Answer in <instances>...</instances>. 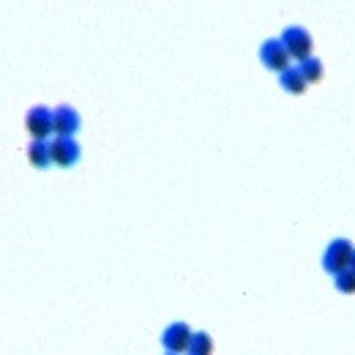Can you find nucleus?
Returning <instances> with one entry per match:
<instances>
[{"instance_id":"1","label":"nucleus","mask_w":355,"mask_h":355,"mask_svg":"<svg viewBox=\"0 0 355 355\" xmlns=\"http://www.w3.org/2000/svg\"><path fill=\"white\" fill-rule=\"evenodd\" d=\"M353 254H355L353 243L345 241V238H339V241H334V243L328 246V252H325V257H323V265H325V271H331V274L336 276V274H342V271L350 268Z\"/></svg>"},{"instance_id":"2","label":"nucleus","mask_w":355,"mask_h":355,"mask_svg":"<svg viewBox=\"0 0 355 355\" xmlns=\"http://www.w3.org/2000/svg\"><path fill=\"white\" fill-rule=\"evenodd\" d=\"M282 44L287 50V55L301 61V63L312 58V39H309V33L303 28H287L282 36Z\"/></svg>"},{"instance_id":"3","label":"nucleus","mask_w":355,"mask_h":355,"mask_svg":"<svg viewBox=\"0 0 355 355\" xmlns=\"http://www.w3.org/2000/svg\"><path fill=\"white\" fill-rule=\"evenodd\" d=\"M28 132L36 142H44L55 132V112L47 107H33L28 112Z\"/></svg>"},{"instance_id":"4","label":"nucleus","mask_w":355,"mask_h":355,"mask_svg":"<svg viewBox=\"0 0 355 355\" xmlns=\"http://www.w3.org/2000/svg\"><path fill=\"white\" fill-rule=\"evenodd\" d=\"M192 331H189V325L186 323H172L164 334H161V342H164V347L170 350V353H189V345H192Z\"/></svg>"},{"instance_id":"5","label":"nucleus","mask_w":355,"mask_h":355,"mask_svg":"<svg viewBox=\"0 0 355 355\" xmlns=\"http://www.w3.org/2000/svg\"><path fill=\"white\" fill-rule=\"evenodd\" d=\"M260 61H263V66L271 71H287V61H290V55H287V50H284L282 41H276V39H271V41H265L263 44V50H260Z\"/></svg>"},{"instance_id":"6","label":"nucleus","mask_w":355,"mask_h":355,"mask_svg":"<svg viewBox=\"0 0 355 355\" xmlns=\"http://www.w3.org/2000/svg\"><path fill=\"white\" fill-rule=\"evenodd\" d=\"M50 150H52V161L58 167H71L79 159V145L71 140V137H55V140L50 142Z\"/></svg>"},{"instance_id":"7","label":"nucleus","mask_w":355,"mask_h":355,"mask_svg":"<svg viewBox=\"0 0 355 355\" xmlns=\"http://www.w3.org/2000/svg\"><path fill=\"white\" fill-rule=\"evenodd\" d=\"M79 132V115H77V110H71V107H58L55 110V134L58 137H74Z\"/></svg>"},{"instance_id":"8","label":"nucleus","mask_w":355,"mask_h":355,"mask_svg":"<svg viewBox=\"0 0 355 355\" xmlns=\"http://www.w3.org/2000/svg\"><path fill=\"white\" fill-rule=\"evenodd\" d=\"M279 82H282V88L287 90V93H295V96H301V93L306 90V79H303V74H301L298 69L282 71Z\"/></svg>"},{"instance_id":"9","label":"nucleus","mask_w":355,"mask_h":355,"mask_svg":"<svg viewBox=\"0 0 355 355\" xmlns=\"http://www.w3.org/2000/svg\"><path fill=\"white\" fill-rule=\"evenodd\" d=\"M28 156H30V164L39 167V170H44V167L52 161V150H50L47 142H33L30 150H28Z\"/></svg>"},{"instance_id":"10","label":"nucleus","mask_w":355,"mask_h":355,"mask_svg":"<svg viewBox=\"0 0 355 355\" xmlns=\"http://www.w3.org/2000/svg\"><path fill=\"white\" fill-rule=\"evenodd\" d=\"M298 71L303 74L306 85H309V82H320V79H323V63H320L317 58H309V61H303V63L298 66Z\"/></svg>"},{"instance_id":"11","label":"nucleus","mask_w":355,"mask_h":355,"mask_svg":"<svg viewBox=\"0 0 355 355\" xmlns=\"http://www.w3.org/2000/svg\"><path fill=\"white\" fill-rule=\"evenodd\" d=\"M189 355H213V339L208 334H194L189 345Z\"/></svg>"},{"instance_id":"12","label":"nucleus","mask_w":355,"mask_h":355,"mask_svg":"<svg viewBox=\"0 0 355 355\" xmlns=\"http://www.w3.org/2000/svg\"><path fill=\"white\" fill-rule=\"evenodd\" d=\"M336 290H342V292H347V295H353L355 292V271H342V274H336Z\"/></svg>"},{"instance_id":"13","label":"nucleus","mask_w":355,"mask_h":355,"mask_svg":"<svg viewBox=\"0 0 355 355\" xmlns=\"http://www.w3.org/2000/svg\"><path fill=\"white\" fill-rule=\"evenodd\" d=\"M350 271H355V254H353V263H350Z\"/></svg>"},{"instance_id":"14","label":"nucleus","mask_w":355,"mask_h":355,"mask_svg":"<svg viewBox=\"0 0 355 355\" xmlns=\"http://www.w3.org/2000/svg\"><path fill=\"white\" fill-rule=\"evenodd\" d=\"M170 355H175V353H170Z\"/></svg>"}]
</instances>
